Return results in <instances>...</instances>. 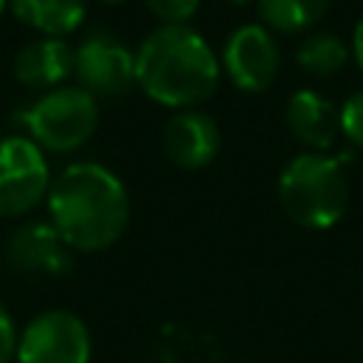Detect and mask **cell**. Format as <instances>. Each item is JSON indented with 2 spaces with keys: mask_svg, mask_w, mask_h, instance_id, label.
Here are the masks:
<instances>
[{
  "mask_svg": "<svg viewBox=\"0 0 363 363\" xmlns=\"http://www.w3.org/2000/svg\"><path fill=\"white\" fill-rule=\"evenodd\" d=\"M48 221L71 250L96 252L122 238L130 199L122 179L99 162H74L51 179Z\"/></svg>",
  "mask_w": 363,
  "mask_h": 363,
  "instance_id": "cell-1",
  "label": "cell"
},
{
  "mask_svg": "<svg viewBox=\"0 0 363 363\" xmlns=\"http://www.w3.org/2000/svg\"><path fill=\"white\" fill-rule=\"evenodd\" d=\"M218 57L210 43L184 23L153 28L136 51V82L170 108L204 102L218 85Z\"/></svg>",
  "mask_w": 363,
  "mask_h": 363,
  "instance_id": "cell-2",
  "label": "cell"
},
{
  "mask_svg": "<svg viewBox=\"0 0 363 363\" xmlns=\"http://www.w3.org/2000/svg\"><path fill=\"white\" fill-rule=\"evenodd\" d=\"M278 201L284 213L309 230H326L346 213L349 182L337 159L326 153H298L278 176Z\"/></svg>",
  "mask_w": 363,
  "mask_h": 363,
  "instance_id": "cell-3",
  "label": "cell"
},
{
  "mask_svg": "<svg viewBox=\"0 0 363 363\" xmlns=\"http://www.w3.org/2000/svg\"><path fill=\"white\" fill-rule=\"evenodd\" d=\"M20 122L28 130V139L43 150L68 153L91 139L99 122L96 96L79 85H60L34 99Z\"/></svg>",
  "mask_w": 363,
  "mask_h": 363,
  "instance_id": "cell-4",
  "label": "cell"
},
{
  "mask_svg": "<svg viewBox=\"0 0 363 363\" xmlns=\"http://www.w3.org/2000/svg\"><path fill=\"white\" fill-rule=\"evenodd\" d=\"M51 187L45 153L28 136L0 139V218L31 213Z\"/></svg>",
  "mask_w": 363,
  "mask_h": 363,
  "instance_id": "cell-5",
  "label": "cell"
},
{
  "mask_svg": "<svg viewBox=\"0 0 363 363\" xmlns=\"http://www.w3.org/2000/svg\"><path fill=\"white\" fill-rule=\"evenodd\" d=\"M14 357L17 363H88L91 332L79 315L68 309H45L17 335Z\"/></svg>",
  "mask_w": 363,
  "mask_h": 363,
  "instance_id": "cell-6",
  "label": "cell"
},
{
  "mask_svg": "<svg viewBox=\"0 0 363 363\" xmlns=\"http://www.w3.org/2000/svg\"><path fill=\"white\" fill-rule=\"evenodd\" d=\"M74 74L88 94L116 96L136 82V54L113 34L91 31L74 48Z\"/></svg>",
  "mask_w": 363,
  "mask_h": 363,
  "instance_id": "cell-7",
  "label": "cell"
},
{
  "mask_svg": "<svg viewBox=\"0 0 363 363\" xmlns=\"http://www.w3.org/2000/svg\"><path fill=\"white\" fill-rule=\"evenodd\" d=\"M221 62L235 88L258 94L278 74V45L261 23H244L227 37Z\"/></svg>",
  "mask_w": 363,
  "mask_h": 363,
  "instance_id": "cell-8",
  "label": "cell"
},
{
  "mask_svg": "<svg viewBox=\"0 0 363 363\" xmlns=\"http://www.w3.org/2000/svg\"><path fill=\"white\" fill-rule=\"evenodd\" d=\"M6 258L28 275H65L71 269V247L51 221H26L6 241Z\"/></svg>",
  "mask_w": 363,
  "mask_h": 363,
  "instance_id": "cell-9",
  "label": "cell"
},
{
  "mask_svg": "<svg viewBox=\"0 0 363 363\" xmlns=\"http://www.w3.org/2000/svg\"><path fill=\"white\" fill-rule=\"evenodd\" d=\"M162 150L176 167L199 170L221 150V130L201 111H179L162 128Z\"/></svg>",
  "mask_w": 363,
  "mask_h": 363,
  "instance_id": "cell-10",
  "label": "cell"
},
{
  "mask_svg": "<svg viewBox=\"0 0 363 363\" xmlns=\"http://www.w3.org/2000/svg\"><path fill=\"white\" fill-rule=\"evenodd\" d=\"M286 125L301 145L320 153L340 130V111L318 91L301 88L286 99Z\"/></svg>",
  "mask_w": 363,
  "mask_h": 363,
  "instance_id": "cell-11",
  "label": "cell"
},
{
  "mask_svg": "<svg viewBox=\"0 0 363 363\" xmlns=\"http://www.w3.org/2000/svg\"><path fill=\"white\" fill-rule=\"evenodd\" d=\"M11 68L28 88H54L74 71V48L62 37H40L14 54Z\"/></svg>",
  "mask_w": 363,
  "mask_h": 363,
  "instance_id": "cell-12",
  "label": "cell"
},
{
  "mask_svg": "<svg viewBox=\"0 0 363 363\" xmlns=\"http://www.w3.org/2000/svg\"><path fill=\"white\" fill-rule=\"evenodd\" d=\"M17 20L43 31L45 37H62L74 31L85 17V0H9Z\"/></svg>",
  "mask_w": 363,
  "mask_h": 363,
  "instance_id": "cell-13",
  "label": "cell"
},
{
  "mask_svg": "<svg viewBox=\"0 0 363 363\" xmlns=\"http://www.w3.org/2000/svg\"><path fill=\"white\" fill-rule=\"evenodd\" d=\"M349 60V45L332 31H315L298 45V65L309 74L329 77Z\"/></svg>",
  "mask_w": 363,
  "mask_h": 363,
  "instance_id": "cell-14",
  "label": "cell"
},
{
  "mask_svg": "<svg viewBox=\"0 0 363 363\" xmlns=\"http://www.w3.org/2000/svg\"><path fill=\"white\" fill-rule=\"evenodd\" d=\"M329 0H258V14L278 31H301L318 23Z\"/></svg>",
  "mask_w": 363,
  "mask_h": 363,
  "instance_id": "cell-15",
  "label": "cell"
},
{
  "mask_svg": "<svg viewBox=\"0 0 363 363\" xmlns=\"http://www.w3.org/2000/svg\"><path fill=\"white\" fill-rule=\"evenodd\" d=\"M340 130L346 133L349 142L363 147V88L349 94L346 102L340 105Z\"/></svg>",
  "mask_w": 363,
  "mask_h": 363,
  "instance_id": "cell-16",
  "label": "cell"
},
{
  "mask_svg": "<svg viewBox=\"0 0 363 363\" xmlns=\"http://www.w3.org/2000/svg\"><path fill=\"white\" fill-rule=\"evenodd\" d=\"M145 3L156 17H162L167 23H184L187 17L196 14L201 0H145Z\"/></svg>",
  "mask_w": 363,
  "mask_h": 363,
  "instance_id": "cell-17",
  "label": "cell"
},
{
  "mask_svg": "<svg viewBox=\"0 0 363 363\" xmlns=\"http://www.w3.org/2000/svg\"><path fill=\"white\" fill-rule=\"evenodd\" d=\"M17 335L20 332L14 329L11 315L0 303V363H9L14 357V352H17Z\"/></svg>",
  "mask_w": 363,
  "mask_h": 363,
  "instance_id": "cell-18",
  "label": "cell"
},
{
  "mask_svg": "<svg viewBox=\"0 0 363 363\" xmlns=\"http://www.w3.org/2000/svg\"><path fill=\"white\" fill-rule=\"evenodd\" d=\"M352 54H354L357 65L363 68V17L357 20V26H354V31H352Z\"/></svg>",
  "mask_w": 363,
  "mask_h": 363,
  "instance_id": "cell-19",
  "label": "cell"
},
{
  "mask_svg": "<svg viewBox=\"0 0 363 363\" xmlns=\"http://www.w3.org/2000/svg\"><path fill=\"white\" fill-rule=\"evenodd\" d=\"M6 6H9V0H0V14L6 11Z\"/></svg>",
  "mask_w": 363,
  "mask_h": 363,
  "instance_id": "cell-20",
  "label": "cell"
},
{
  "mask_svg": "<svg viewBox=\"0 0 363 363\" xmlns=\"http://www.w3.org/2000/svg\"><path fill=\"white\" fill-rule=\"evenodd\" d=\"M102 3H119V0H102Z\"/></svg>",
  "mask_w": 363,
  "mask_h": 363,
  "instance_id": "cell-21",
  "label": "cell"
},
{
  "mask_svg": "<svg viewBox=\"0 0 363 363\" xmlns=\"http://www.w3.org/2000/svg\"><path fill=\"white\" fill-rule=\"evenodd\" d=\"M230 3H244V0H230Z\"/></svg>",
  "mask_w": 363,
  "mask_h": 363,
  "instance_id": "cell-22",
  "label": "cell"
}]
</instances>
